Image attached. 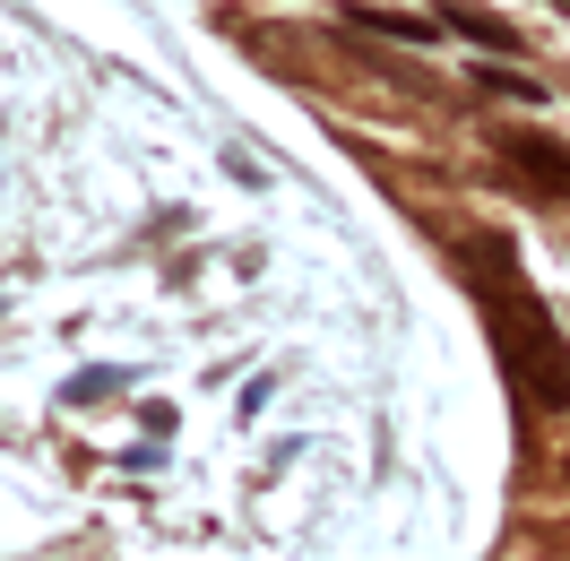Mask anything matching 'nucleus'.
<instances>
[{
    "label": "nucleus",
    "instance_id": "obj_1",
    "mask_svg": "<svg viewBox=\"0 0 570 561\" xmlns=\"http://www.w3.org/2000/svg\"><path fill=\"white\" fill-rule=\"evenodd\" d=\"M459 268L475 285V312L493 328V363L510 372L519 406L528 415H562L570 406V337H562V319H553V303L519 277V250L501 243V234H475V243H459Z\"/></svg>",
    "mask_w": 570,
    "mask_h": 561
},
{
    "label": "nucleus",
    "instance_id": "obj_2",
    "mask_svg": "<svg viewBox=\"0 0 570 561\" xmlns=\"http://www.w3.org/2000/svg\"><path fill=\"white\" fill-rule=\"evenodd\" d=\"M493 156H510L535 190H562V199H570V139H544V130H501Z\"/></svg>",
    "mask_w": 570,
    "mask_h": 561
},
{
    "label": "nucleus",
    "instance_id": "obj_3",
    "mask_svg": "<svg viewBox=\"0 0 570 561\" xmlns=\"http://www.w3.org/2000/svg\"><path fill=\"white\" fill-rule=\"evenodd\" d=\"M450 18H415V9H346V36H390V43H441Z\"/></svg>",
    "mask_w": 570,
    "mask_h": 561
},
{
    "label": "nucleus",
    "instance_id": "obj_4",
    "mask_svg": "<svg viewBox=\"0 0 570 561\" xmlns=\"http://www.w3.org/2000/svg\"><path fill=\"white\" fill-rule=\"evenodd\" d=\"M441 18H450L466 43H484V52H519V27H501V18H484V9H441Z\"/></svg>",
    "mask_w": 570,
    "mask_h": 561
},
{
    "label": "nucleus",
    "instance_id": "obj_5",
    "mask_svg": "<svg viewBox=\"0 0 570 561\" xmlns=\"http://www.w3.org/2000/svg\"><path fill=\"white\" fill-rule=\"evenodd\" d=\"M475 87H484V96H519V105H535V96H544V87H535V78H519V70H484Z\"/></svg>",
    "mask_w": 570,
    "mask_h": 561
},
{
    "label": "nucleus",
    "instance_id": "obj_6",
    "mask_svg": "<svg viewBox=\"0 0 570 561\" xmlns=\"http://www.w3.org/2000/svg\"><path fill=\"white\" fill-rule=\"evenodd\" d=\"M562 475H570V457H562Z\"/></svg>",
    "mask_w": 570,
    "mask_h": 561
}]
</instances>
